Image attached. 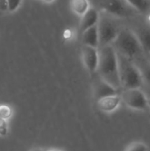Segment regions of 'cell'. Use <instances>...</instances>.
<instances>
[{"label": "cell", "instance_id": "obj_1", "mask_svg": "<svg viewBox=\"0 0 150 151\" xmlns=\"http://www.w3.org/2000/svg\"><path fill=\"white\" fill-rule=\"evenodd\" d=\"M99 61L96 72L98 76L117 89H120L118 54L112 45L100 46Z\"/></svg>", "mask_w": 150, "mask_h": 151}, {"label": "cell", "instance_id": "obj_2", "mask_svg": "<svg viewBox=\"0 0 150 151\" xmlns=\"http://www.w3.org/2000/svg\"><path fill=\"white\" fill-rule=\"evenodd\" d=\"M111 45L118 54L133 61L144 52L135 33L129 28L120 29Z\"/></svg>", "mask_w": 150, "mask_h": 151}, {"label": "cell", "instance_id": "obj_3", "mask_svg": "<svg viewBox=\"0 0 150 151\" xmlns=\"http://www.w3.org/2000/svg\"><path fill=\"white\" fill-rule=\"evenodd\" d=\"M118 62L121 88H141L143 80L137 64L119 54H118Z\"/></svg>", "mask_w": 150, "mask_h": 151}, {"label": "cell", "instance_id": "obj_4", "mask_svg": "<svg viewBox=\"0 0 150 151\" xmlns=\"http://www.w3.org/2000/svg\"><path fill=\"white\" fill-rule=\"evenodd\" d=\"M97 29L99 35V46L111 45L120 31L117 24L107 13L99 15Z\"/></svg>", "mask_w": 150, "mask_h": 151}, {"label": "cell", "instance_id": "obj_5", "mask_svg": "<svg viewBox=\"0 0 150 151\" xmlns=\"http://www.w3.org/2000/svg\"><path fill=\"white\" fill-rule=\"evenodd\" d=\"M121 101L126 106L133 110L144 111L149 109L148 97L141 88L123 89L120 94Z\"/></svg>", "mask_w": 150, "mask_h": 151}, {"label": "cell", "instance_id": "obj_6", "mask_svg": "<svg viewBox=\"0 0 150 151\" xmlns=\"http://www.w3.org/2000/svg\"><path fill=\"white\" fill-rule=\"evenodd\" d=\"M101 8L104 13L118 18H127L137 13L125 0H103Z\"/></svg>", "mask_w": 150, "mask_h": 151}, {"label": "cell", "instance_id": "obj_7", "mask_svg": "<svg viewBox=\"0 0 150 151\" xmlns=\"http://www.w3.org/2000/svg\"><path fill=\"white\" fill-rule=\"evenodd\" d=\"M81 58L86 68L91 73H95L99 61V53L97 48L83 45L81 48Z\"/></svg>", "mask_w": 150, "mask_h": 151}, {"label": "cell", "instance_id": "obj_8", "mask_svg": "<svg viewBox=\"0 0 150 151\" xmlns=\"http://www.w3.org/2000/svg\"><path fill=\"white\" fill-rule=\"evenodd\" d=\"M119 90L112 87L111 84H109L107 81L103 80L101 77H97L93 84V93L95 98L97 100L109 96H113L119 94Z\"/></svg>", "mask_w": 150, "mask_h": 151}, {"label": "cell", "instance_id": "obj_9", "mask_svg": "<svg viewBox=\"0 0 150 151\" xmlns=\"http://www.w3.org/2000/svg\"><path fill=\"white\" fill-rule=\"evenodd\" d=\"M142 47L144 52L150 53V24L147 22L146 24H140L136 27L135 31L133 30Z\"/></svg>", "mask_w": 150, "mask_h": 151}, {"label": "cell", "instance_id": "obj_10", "mask_svg": "<svg viewBox=\"0 0 150 151\" xmlns=\"http://www.w3.org/2000/svg\"><path fill=\"white\" fill-rule=\"evenodd\" d=\"M121 102L120 94H117L97 100V106L101 111L104 112H111L119 106Z\"/></svg>", "mask_w": 150, "mask_h": 151}, {"label": "cell", "instance_id": "obj_11", "mask_svg": "<svg viewBox=\"0 0 150 151\" xmlns=\"http://www.w3.org/2000/svg\"><path fill=\"white\" fill-rule=\"evenodd\" d=\"M99 12L95 8H89L82 16L80 19V28L81 33L86 29L95 26L99 19Z\"/></svg>", "mask_w": 150, "mask_h": 151}, {"label": "cell", "instance_id": "obj_12", "mask_svg": "<svg viewBox=\"0 0 150 151\" xmlns=\"http://www.w3.org/2000/svg\"><path fill=\"white\" fill-rule=\"evenodd\" d=\"M82 42H83V45L98 49L99 35H98L97 24L82 32Z\"/></svg>", "mask_w": 150, "mask_h": 151}, {"label": "cell", "instance_id": "obj_13", "mask_svg": "<svg viewBox=\"0 0 150 151\" xmlns=\"http://www.w3.org/2000/svg\"><path fill=\"white\" fill-rule=\"evenodd\" d=\"M138 67L141 71L143 80V86L141 89L146 88V89H143V92L146 94L148 97L150 96V61H144L141 63V65H139Z\"/></svg>", "mask_w": 150, "mask_h": 151}, {"label": "cell", "instance_id": "obj_14", "mask_svg": "<svg viewBox=\"0 0 150 151\" xmlns=\"http://www.w3.org/2000/svg\"><path fill=\"white\" fill-rule=\"evenodd\" d=\"M137 13L149 14L150 12V0H125Z\"/></svg>", "mask_w": 150, "mask_h": 151}, {"label": "cell", "instance_id": "obj_15", "mask_svg": "<svg viewBox=\"0 0 150 151\" xmlns=\"http://www.w3.org/2000/svg\"><path fill=\"white\" fill-rule=\"evenodd\" d=\"M71 8L74 13L82 16L90 7L88 0H71Z\"/></svg>", "mask_w": 150, "mask_h": 151}, {"label": "cell", "instance_id": "obj_16", "mask_svg": "<svg viewBox=\"0 0 150 151\" xmlns=\"http://www.w3.org/2000/svg\"><path fill=\"white\" fill-rule=\"evenodd\" d=\"M126 151H148V147L142 142H133L129 145Z\"/></svg>", "mask_w": 150, "mask_h": 151}, {"label": "cell", "instance_id": "obj_17", "mask_svg": "<svg viewBox=\"0 0 150 151\" xmlns=\"http://www.w3.org/2000/svg\"><path fill=\"white\" fill-rule=\"evenodd\" d=\"M20 3L21 0H8V11L9 12L16 11L19 8Z\"/></svg>", "mask_w": 150, "mask_h": 151}, {"label": "cell", "instance_id": "obj_18", "mask_svg": "<svg viewBox=\"0 0 150 151\" xmlns=\"http://www.w3.org/2000/svg\"><path fill=\"white\" fill-rule=\"evenodd\" d=\"M11 114V109L7 106H1L0 107V115L2 117V119L4 120H5L6 119H8Z\"/></svg>", "mask_w": 150, "mask_h": 151}, {"label": "cell", "instance_id": "obj_19", "mask_svg": "<svg viewBox=\"0 0 150 151\" xmlns=\"http://www.w3.org/2000/svg\"><path fill=\"white\" fill-rule=\"evenodd\" d=\"M8 11V0H0V12Z\"/></svg>", "mask_w": 150, "mask_h": 151}, {"label": "cell", "instance_id": "obj_20", "mask_svg": "<svg viewBox=\"0 0 150 151\" xmlns=\"http://www.w3.org/2000/svg\"><path fill=\"white\" fill-rule=\"evenodd\" d=\"M148 106H149V109H150V96H148Z\"/></svg>", "mask_w": 150, "mask_h": 151}, {"label": "cell", "instance_id": "obj_21", "mask_svg": "<svg viewBox=\"0 0 150 151\" xmlns=\"http://www.w3.org/2000/svg\"><path fill=\"white\" fill-rule=\"evenodd\" d=\"M147 19H148V22L150 24V12L148 14V18H147Z\"/></svg>", "mask_w": 150, "mask_h": 151}, {"label": "cell", "instance_id": "obj_22", "mask_svg": "<svg viewBox=\"0 0 150 151\" xmlns=\"http://www.w3.org/2000/svg\"><path fill=\"white\" fill-rule=\"evenodd\" d=\"M32 151H42V150H39V149H36V150H34Z\"/></svg>", "mask_w": 150, "mask_h": 151}, {"label": "cell", "instance_id": "obj_23", "mask_svg": "<svg viewBox=\"0 0 150 151\" xmlns=\"http://www.w3.org/2000/svg\"><path fill=\"white\" fill-rule=\"evenodd\" d=\"M48 151H60V150H48Z\"/></svg>", "mask_w": 150, "mask_h": 151}, {"label": "cell", "instance_id": "obj_24", "mask_svg": "<svg viewBox=\"0 0 150 151\" xmlns=\"http://www.w3.org/2000/svg\"><path fill=\"white\" fill-rule=\"evenodd\" d=\"M46 1H52V0H46Z\"/></svg>", "mask_w": 150, "mask_h": 151}]
</instances>
